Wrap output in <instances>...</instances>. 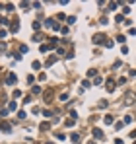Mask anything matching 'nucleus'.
Wrapping results in <instances>:
<instances>
[{
    "instance_id": "obj_3",
    "label": "nucleus",
    "mask_w": 136,
    "mask_h": 144,
    "mask_svg": "<svg viewBox=\"0 0 136 144\" xmlns=\"http://www.w3.org/2000/svg\"><path fill=\"white\" fill-rule=\"evenodd\" d=\"M6 84H16V74H8V78H6Z\"/></svg>"
},
{
    "instance_id": "obj_19",
    "label": "nucleus",
    "mask_w": 136,
    "mask_h": 144,
    "mask_svg": "<svg viewBox=\"0 0 136 144\" xmlns=\"http://www.w3.org/2000/svg\"><path fill=\"white\" fill-rule=\"evenodd\" d=\"M22 8L27 12V10H29V2H22Z\"/></svg>"
},
{
    "instance_id": "obj_1",
    "label": "nucleus",
    "mask_w": 136,
    "mask_h": 144,
    "mask_svg": "<svg viewBox=\"0 0 136 144\" xmlns=\"http://www.w3.org/2000/svg\"><path fill=\"white\" fill-rule=\"evenodd\" d=\"M45 25H47V27H53V29H58V27H60L58 23H54V20H53V18H49L47 22H45Z\"/></svg>"
},
{
    "instance_id": "obj_14",
    "label": "nucleus",
    "mask_w": 136,
    "mask_h": 144,
    "mask_svg": "<svg viewBox=\"0 0 136 144\" xmlns=\"http://www.w3.org/2000/svg\"><path fill=\"white\" fill-rule=\"evenodd\" d=\"M18 117H20V119H25V117H27V113H25V111H20V113H18Z\"/></svg>"
},
{
    "instance_id": "obj_20",
    "label": "nucleus",
    "mask_w": 136,
    "mask_h": 144,
    "mask_svg": "<svg viewBox=\"0 0 136 144\" xmlns=\"http://www.w3.org/2000/svg\"><path fill=\"white\" fill-rule=\"evenodd\" d=\"M117 6H119V4H117V2H111V4H109V8H107V10H115V8H117Z\"/></svg>"
},
{
    "instance_id": "obj_25",
    "label": "nucleus",
    "mask_w": 136,
    "mask_h": 144,
    "mask_svg": "<svg viewBox=\"0 0 136 144\" xmlns=\"http://www.w3.org/2000/svg\"><path fill=\"white\" fill-rule=\"evenodd\" d=\"M49 144H53V142H49Z\"/></svg>"
},
{
    "instance_id": "obj_12",
    "label": "nucleus",
    "mask_w": 136,
    "mask_h": 144,
    "mask_svg": "<svg viewBox=\"0 0 136 144\" xmlns=\"http://www.w3.org/2000/svg\"><path fill=\"white\" fill-rule=\"evenodd\" d=\"M41 128H43V131H47V128H51V125L49 123H41Z\"/></svg>"
},
{
    "instance_id": "obj_13",
    "label": "nucleus",
    "mask_w": 136,
    "mask_h": 144,
    "mask_svg": "<svg viewBox=\"0 0 136 144\" xmlns=\"http://www.w3.org/2000/svg\"><path fill=\"white\" fill-rule=\"evenodd\" d=\"M82 86H84V88H89V86H92V82H89V80H84Z\"/></svg>"
},
{
    "instance_id": "obj_15",
    "label": "nucleus",
    "mask_w": 136,
    "mask_h": 144,
    "mask_svg": "<svg viewBox=\"0 0 136 144\" xmlns=\"http://www.w3.org/2000/svg\"><path fill=\"white\" fill-rule=\"evenodd\" d=\"M117 41H119V43H125V41H126V37H125V35H119V37H117Z\"/></svg>"
},
{
    "instance_id": "obj_11",
    "label": "nucleus",
    "mask_w": 136,
    "mask_h": 144,
    "mask_svg": "<svg viewBox=\"0 0 136 144\" xmlns=\"http://www.w3.org/2000/svg\"><path fill=\"white\" fill-rule=\"evenodd\" d=\"M128 14H130V8L128 6H123V16H128Z\"/></svg>"
},
{
    "instance_id": "obj_9",
    "label": "nucleus",
    "mask_w": 136,
    "mask_h": 144,
    "mask_svg": "<svg viewBox=\"0 0 136 144\" xmlns=\"http://www.w3.org/2000/svg\"><path fill=\"white\" fill-rule=\"evenodd\" d=\"M115 22H117V23L125 22V16H123V14H117V16H115Z\"/></svg>"
},
{
    "instance_id": "obj_8",
    "label": "nucleus",
    "mask_w": 136,
    "mask_h": 144,
    "mask_svg": "<svg viewBox=\"0 0 136 144\" xmlns=\"http://www.w3.org/2000/svg\"><path fill=\"white\" fill-rule=\"evenodd\" d=\"M113 90H115V82L109 80V82H107V92H113Z\"/></svg>"
},
{
    "instance_id": "obj_23",
    "label": "nucleus",
    "mask_w": 136,
    "mask_h": 144,
    "mask_svg": "<svg viewBox=\"0 0 136 144\" xmlns=\"http://www.w3.org/2000/svg\"><path fill=\"white\" fill-rule=\"evenodd\" d=\"M130 138H136V131H132V133H130Z\"/></svg>"
},
{
    "instance_id": "obj_6",
    "label": "nucleus",
    "mask_w": 136,
    "mask_h": 144,
    "mask_svg": "<svg viewBox=\"0 0 136 144\" xmlns=\"http://www.w3.org/2000/svg\"><path fill=\"white\" fill-rule=\"evenodd\" d=\"M70 140H72L74 144H78V142H80V134H76V133H74V134L70 136Z\"/></svg>"
},
{
    "instance_id": "obj_5",
    "label": "nucleus",
    "mask_w": 136,
    "mask_h": 144,
    "mask_svg": "<svg viewBox=\"0 0 136 144\" xmlns=\"http://www.w3.org/2000/svg\"><path fill=\"white\" fill-rule=\"evenodd\" d=\"M93 136H95V138H103V133H101V128H93Z\"/></svg>"
},
{
    "instance_id": "obj_17",
    "label": "nucleus",
    "mask_w": 136,
    "mask_h": 144,
    "mask_svg": "<svg viewBox=\"0 0 136 144\" xmlns=\"http://www.w3.org/2000/svg\"><path fill=\"white\" fill-rule=\"evenodd\" d=\"M14 8H16V6H14V4H12V2H10V4H6V10H8V12H12V10H14Z\"/></svg>"
},
{
    "instance_id": "obj_22",
    "label": "nucleus",
    "mask_w": 136,
    "mask_h": 144,
    "mask_svg": "<svg viewBox=\"0 0 136 144\" xmlns=\"http://www.w3.org/2000/svg\"><path fill=\"white\" fill-rule=\"evenodd\" d=\"M66 22H68V23H74V22H76V18H74V16H70V18H66Z\"/></svg>"
},
{
    "instance_id": "obj_2",
    "label": "nucleus",
    "mask_w": 136,
    "mask_h": 144,
    "mask_svg": "<svg viewBox=\"0 0 136 144\" xmlns=\"http://www.w3.org/2000/svg\"><path fill=\"white\" fill-rule=\"evenodd\" d=\"M103 39H105V37H103L101 33H95V35H93V43H95V45H99V43H103Z\"/></svg>"
},
{
    "instance_id": "obj_7",
    "label": "nucleus",
    "mask_w": 136,
    "mask_h": 144,
    "mask_svg": "<svg viewBox=\"0 0 136 144\" xmlns=\"http://www.w3.org/2000/svg\"><path fill=\"white\" fill-rule=\"evenodd\" d=\"M16 109H18L16 101H10V105H8V113H10V111H16Z\"/></svg>"
},
{
    "instance_id": "obj_4",
    "label": "nucleus",
    "mask_w": 136,
    "mask_h": 144,
    "mask_svg": "<svg viewBox=\"0 0 136 144\" xmlns=\"http://www.w3.org/2000/svg\"><path fill=\"white\" fill-rule=\"evenodd\" d=\"M0 131H12V125H8V123H2V125H0Z\"/></svg>"
},
{
    "instance_id": "obj_21",
    "label": "nucleus",
    "mask_w": 136,
    "mask_h": 144,
    "mask_svg": "<svg viewBox=\"0 0 136 144\" xmlns=\"http://www.w3.org/2000/svg\"><path fill=\"white\" fill-rule=\"evenodd\" d=\"M123 125H125V123H120V121H119V123H115V128L119 131V128H123Z\"/></svg>"
},
{
    "instance_id": "obj_24",
    "label": "nucleus",
    "mask_w": 136,
    "mask_h": 144,
    "mask_svg": "<svg viewBox=\"0 0 136 144\" xmlns=\"http://www.w3.org/2000/svg\"><path fill=\"white\" fill-rule=\"evenodd\" d=\"M130 76H136V70H130Z\"/></svg>"
},
{
    "instance_id": "obj_10",
    "label": "nucleus",
    "mask_w": 136,
    "mask_h": 144,
    "mask_svg": "<svg viewBox=\"0 0 136 144\" xmlns=\"http://www.w3.org/2000/svg\"><path fill=\"white\" fill-rule=\"evenodd\" d=\"M105 123H107V125H113V123H115L113 115H107V117H105Z\"/></svg>"
},
{
    "instance_id": "obj_16",
    "label": "nucleus",
    "mask_w": 136,
    "mask_h": 144,
    "mask_svg": "<svg viewBox=\"0 0 136 144\" xmlns=\"http://www.w3.org/2000/svg\"><path fill=\"white\" fill-rule=\"evenodd\" d=\"M128 123H132V117H130V115H126V117H125V125H128Z\"/></svg>"
},
{
    "instance_id": "obj_18",
    "label": "nucleus",
    "mask_w": 136,
    "mask_h": 144,
    "mask_svg": "<svg viewBox=\"0 0 136 144\" xmlns=\"http://www.w3.org/2000/svg\"><path fill=\"white\" fill-rule=\"evenodd\" d=\"M95 74H97V70H93V68H92V70H87V76H95Z\"/></svg>"
}]
</instances>
